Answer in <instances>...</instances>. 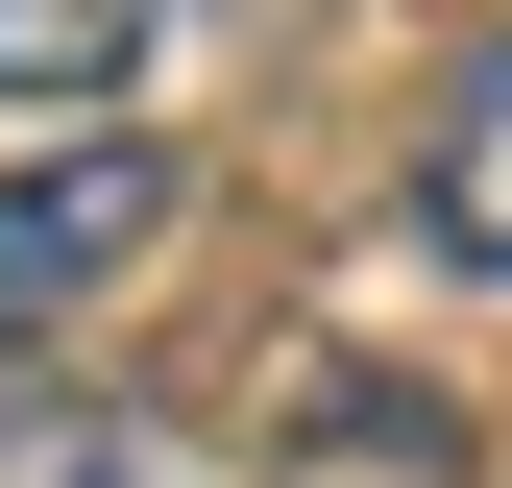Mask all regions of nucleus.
<instances>
[{"mask_svg": "<svg viewBox=\"0 0 512 488\" xmlns=\"http://www.w3.org/2000/svg\"><path fill=\"white\" fill-rule=\"evenodd\" d=\"M147 220H171V147H49V171H0V342H49L74 293H122Z\"/></svg>", "mask_w": 512, "mask_h": 488, "instance_id": "obj_1", "label": "nucleus"}, {"mask_svg": "<svg viewBox=\"0 0 512 488\" xmlns=\"http://www.w3.org/2000/svg\"><path fill=\"white\" fill-rule=\"evenodd\" d=\"M415 220H439V269H488L512 293V25L439 74V147H415Z\"/></svg>", "mask_w": 512, "mask_h": 488, "instance_id": "obj_2", "label": "nucleus"}, {"mask_svg": "<svg viewBox=\"0 0 512 488\" xmlns=\"http://www.w3.org/2000/svg\"><path fill=\"white\" fill-rule=\"evenodd\" d=\"M171 0H0V98H122Z\"/></svg>", "mask_w": 512, "mask_h": 488, "instance_id": "obj_3", "label": "nucleus"}, {"mask_svg": "<svg viewBox=\"0 0 512 488\" xmlns=\"http://www.w3.org/2000/svg\"><path fill=\"white\" fill-rule=\"evenodd\" d=\"M0 488H220V464L171 440V415H49V440L0 464Z\"/></svg>", "mask_w": 512, "mask_h": 488, "instance_id": "obj_4", "label": "nucleus"}]
</instances>
